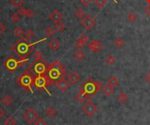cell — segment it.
Here are the masks:
<instances>
[{"instance_id": "1", "label": "cell", "mask_w": 150, "mask_h": 125, "mask_svg": "<svg viewBox=\"0 0 150 125\" xmlns=\"http://www.w3.org/2000/svg\"><path fill=\"white\" fill-rule=\"evenodd\" d=\"M47 39V38H43L38 41H35V42H30L29 39H26L24 36L19 38L16 42L12 45V51L18 56V58L21 57H27L33 50H34V47L42 42V41H45Z\"/></svg>"}, {"instance_id": "2", "label": "cell", "mask_w": 150, "mask_h": 125, "mask_svg": "<svg viewBox=\"0 0 150 125\" xmlns=\"http://www.w3.org/2000/svg\"><path fill=\"white\" fill-rule=\"evenodd\" d=\"M103 88V83L99 80H93L89 77L84 82L79 86V92L82 93L87 99L94 96Z\"/></svg>"}, {"instance_id": "3", "label": "cell", "mask_w": 150, "mask_h": 125, "mask_svg": "<svg viewBox=\"0 0 150 125\" xmlns=\"http://www.w3.org/2000/svg\"><path fill=\"white\" fill-rule=\"evenodd\" d=\"M47 74L55 81L59 80L61 77H65L67 74L66 68L64 67V65L59 60L54 61L51 65L48 66V72Z\"/></svg>"}, {"instance_id": "4", "label": "cell", "mask_w": 150, "mask_h": 125, "mask_svg": "<svg viewBox=\"0 0 150 125\" xmlns=\"http://www.w3.org/2000/svg\"><path fill=\"white\" fill-rule=\"evenodd\" d=\"M33 80H34V77L30 74L28 70H26L23 74H21L16 79V82L19 87H21L24 90L29 91L31 93H33Z\"/></svg>"}, {"instance_id": "5", "label": "cell", "mask_w": 150, "mask_h": 125, "mask_svg": "<svg viewBox=\"0 0 150 125\" xmlns=\"http://www.w3.org/2000/svg\"><path fill=\"white\" fill-rule=\"evenodd\" d=\"M54 85H55L54 80L47 74L34 77L33 86L39 90H45L49 95H51V93L48 90V87Z\"/></svg>"}, {"instance_id": "6", "label": "cell", "mask_w": 150, "mask_h": 125, "mask_svg": "<svg viewBox=\"0 0 150 125\" xmlns=\"http://www.w3.org/2000/svg\"><path fill=\"white\" fill-rule=\"evenodd\" d=\"M48 68V65L47 63V61H45L44 59L34 60L33 63H31V65L28 67L27 70L30 72V74L33 77H36L39 75L47 74Z\"/></svg>"}, {"instance_id": "7", "label": "cell", "mask_w": 150, "mask_h": 125, "mask_svg": "<svg viewBox=\"0 0 150 125\" xmlns=\"http://www.w3.org/2000/svg\"><path fill=\"white\" fill-rule=\"evenodd\" d=\"M97 106L91 101H88L87 102H85L82 106V112L89 117H92L93 116H95L97 113Z\"/></svg>"}, {"instance_id": "8", "label": "cell", "mask_w": 150, "mask_h": 125, "mask_svg": "<svg viewBox=\"0 0 150 125\" xmlns=\"http://www.w3.org/2000/svg\"><path fill=\"white\" fill-rule=\"evenodd\" d=\"M81 25L84 27L85 30L90 31L97 25V20L91 15H85V17L81 19Z\"/></svg>"}, {"instance_id": "9", "label": "cell", "mask_w": 150, "mask_h": 125, "mask_svg": "<svg viewBox=\"0 0 150 125\" xmlns=\"http://www.w3.org/2000/svg\"><path fill=\"white\" fill-rule=\"evenodd\" d=\"M4 67L6 68V70H8L10 73H13L15 72L18 68V59H16L13 56H10L9 58L6 59V60L4 63Z\"/></svg>"}, {"instance_id": "10", "label": "cell", "mask_w": 150, "mask_h": 125, "mask_svg": "<svg viewBox=\"0 0 150 125\" xmlns=\"http://www.w3.org/2000/svg\"><path fill=\"white\" fill-rule=\"evenodd\" d=\"M23 117L28 123H34V122L39 118V114L36 110L30 108L24 112Z\"/></svg>"}, {"instance_id": "11", "label": "cell", "mask_w": 150, "mask_h": 125, "mask_svg": "<svg viewBox=\"0 0 150 125\" xmlns=\"http://www.w3.org/2000/svg\"><path fill=\"white\" fill-rule=\"evenodd\" d=\"M55 86L61 91V92H66L70 88V83L68 80H66L64 77L60 78L57 80L55 83Z\"/></svg>"}, {"instance_id": "12", "label": "cell", "mask_w": 150, "mask_h": 125, "mask_svg": "<svg viewBox=\"0 0 150 125\" xmlns=\"http://www.w3.org/2000/svg\"><path fill=\"white\" fill-rule=\"evenodd\" d=\"M88 47L91 52H93L95 53H100L103 50L104 46L98 40H92V41H91V42H89Z\"/></svg>"}, {"instance_id": "13", "label": "cell", "mask_w": 150, "mask_h": 125, "mask_svg": "<svg viewBox=\"0 0 150 125\" xmlns=\"http://www.w3.org/2000/svg\"><path fill=\"white\" fill-rule=\"evenodd\" d=\"M88 41H89V37L87 36V34L82 33V34L80 35L78 39L75 42V47L77 49H82L85 46V44H87Z\"/></svg>"}, {"instance_id": "14", "label": "cell", "mask_w": 150, "mask_h": 125, "mask_svg": "<svg viewBox=\"0 0 150 125\" xmlns=\"http://www.w3.org/2000/svg\"><path fill=\"white\" fill-rule=\"evenodd\" d=\"M63 18V14L57 9H55L50 14H49V18L52 22H54L55 24L60 22L61 20Z\"/></svg>"}, {"instance_id": "15", "label": "cell", "mask_w": 150, "mask_h": 125, "mask_svg": "<svg viewBox=\"0 0 150 125\" xmlns=\"http://www.w3.org/2000/svg\"><path fill=\"white\" fill-rule=\"evenodd\" d=\"M81 76L76 73V72H71L68 75V80L70 81V84H76V83L80 80Z\"/></svg>"}, {"instance_id": "16", "label": "cell", "mask_w": 150, "mask_h": 125, "mask_svg": "<svg viewBox=\"0 0 150 125\" xmlns=\"http://www.w3.org/2000/svg\"><path fill=\"white\" fill-rule=\"evenodd\" d=\"M114 91H115L114 87H112V86H110V85H108V84L105 85L104 87H103V89H102L103 94H104V95H106V96L112 95L114 93Z\"/></svg>"}, {"instance_id": "17", "label": "cell", "mask_w": 150, "mask_h": 125, "mask_svg": "<svg viewBox=\"0 0 150 125\" xmlns=\"http://www.w3.org/2000/svg\"><path fill=\"white\" fill-rule=\"evenodd\" d=\"M1 102L5 106H10L13 102V98L9 95H5L1 98Z\"/></svg>"}, {"instance_id": "18", "label": "cell", "mask_w": 150, "mask_h": 125, "mask_svg": "<svg viewBox=\"0 0 150 125\" xmlns=\"http://www.w3.org/2000/svg\"><path fill=\"white\" fill-rule=\"evenodd\" d=\"M117 99L120 103H125L128 101V99H129V97H128L127 94L125 91H120L117 96Z\"/></svg>"}, {"instance_id": "19", "label": "cell", "mask_w": 150, "mask_h": 125, "mask_svg": "<svg viewBox=\"0 0 150 125\" xmlns=\"http://www.w3.org/2000/svg\"><path fill=\"white\" fill-rule=\"evenodd\" d=\"M107 84L112 86V87H116V86H118L119 84V80L118 77L112 75L108 80H107Z\"/></svg>"}, {"instance_id": "20", "label": "cell", "mask_w": 150, "mask_h": 125, "mask_svg": "<svg viewBox=\"0 0 150 125\" xmlns=\"http://www.w3.org/2000/svg\"><path fill=\"white\" fill-rule=\"evenodd\" d=\"M74 57L76 60H83L85 58H86V54H85V53L82 50V49H78L75 53H74Z\"/></svg>"}, {"instance_id": "21", "label": "cell", "mask_w": 150, "mask_h": 125, "mask_svg": "<svg viewBox=\"0 0 150 125\" xmlns=\"http://www.w3.org/2000/svg\"><path fill=\"white\" fill-rule=\"evenodd\" d=\"M48 47L52 51H56L60 48L61 45L59 43V41L57 39H52L50 42L48 43Z\"/></svg>"}, {"instance_id": "22", "label": "cell", "mask_w": 150, "mask_h": 125, "mask_svg": "<svg viewBox=\"0 0 150 125\" xmlns=\"http://www.w3.org/2000/svg\"><path fill=\"white\" fill-rule=\"evenodd\" d=\"M45 112H46L47 116L49 117V118H53V117H55V116L57 115V110H56L55 108H53V107L48 108V109H46Z\"/></svg>"}, {"instance_id": "23", "label": "cell", "mask_w": 150, "mask_h": 125, "mask_svg": "<svg viewBox=\"0 0 150 125\" xmlns=\"http://www.w3.org/2000/svg\"><path fill=\"white\" fill-rule=\"evenodd\" d=\"M105 63L107 65H109V66H113L116 63V59H115V57L113 55H112V54L108 55V56L106 57V59H105Z\"/></svg>"}, {"instance_id": "24", "label": "cell", "mask_w": 150, "mask_h": 125, "mask_svg": "<svg viewBox=\"0 0 150 125\" xmlns=\"http://www.w3.org/2000/svg\"><path fill=\"white\" fill-rule=\"evenodd\" d=\"M28 62H29V59L27 57H21V58H18V67L20 68L25 67Z\"/></svg>"}, {"instance_id": "25", "label": "cell", "mask_w": 150, "mask_h": 125, "mask_svg": "<svg viewBox=\"0 0 150 125\" xmlns=\"http://www.w3.org/2000/svg\"><path fill=\"white\" fill-rule=\"evenodd\" d=\"M55 31H57L58 32H63L64 31H65V29H66V26H65V25H64L62 22H58V23H56L55 24Z\"/></svg>"}, {"instance_id": "26", "label": "cell", "mask_w": 150, "mask_h": 125, "mask_svg": "<svg viewBox=\"0 0 150 125\" xmlns=\"http://www.w3.org/2000/svg\"><path fill=\"white\" fill-rule=\"evenodd\" d=\"M124 44H125V41H124V39H121V38H118V39H116L113 41V45H114L117 48H121V47L124 46Z\"/></svg>"}, {"instance_id": "27", "label": "cell", "mask_w": 150, "mask_h": 125, "mask_svg": "<svg viewBox=\"0 0 150 125\" xmlns=\"http://www.w3.org/2000/svg\"><path fill=\"white\" fill-rule=\"evenodd\" d=\"M11 4L15 8H19L23 5L24 1L23 0H11Z\"/></svg>"}, {"instance_id": "28", "label": "cell", "mask_w": 150, "mask_h": 125, "mask_svg": "<svg viewBox=\"0 0 150 125\" xmlns=\"http://www.w3.org/2000/svg\"><path fill=\"white\" fill-rule=\"evenodd\" d=\"M138 17L137 15L134 13V12H129L127 15V19H128V21L131 22V23H134L136 20H137Z\"/></svg>"}, {"instance_id": "29", "label": "cell", "mask_w": 150, "mask_h": 125, "mask_svg": "<svg viewBox=\"0 0 150 125\" xmlns=\"http://www.w3.org/2000/svg\"><path fill=\"white\" fill-rule=\"evenodd\" d=\"M75 15L76 18L82 19L83 17H85V15H86V13H85V11L82 9V8H78L76 11H75Z\"/></svg>"}, {"instance_id": "30", "label": "cell", "mask_w": 150, "mask_h": 125, "mask_svg": "<svg viewBox=\"0 0 150 125\" xmlns=\"http://www.w3.org/2000/svg\"><path fill=\"white\" fill-rule=\"evenodd\" d=\"M13 34H14L16 37H18V38H21V37H23V36H24L25 32H24V31H23L22 29H21V28L17 27V28L14 29V31H13Z\"/></svg>"}, {"instance_id": "31", "label": "cell", "mask_w": 150, "mask_h": 125, "mask_svg": "<svg viewBox=\"0 0 150 125\" xmlns=\"http://www.w3.org/2000/svg\"><path fill=\"white\" fill-rule=\"evenodd\" d=\"M75 100H76L79 103H81V104H82L83 102H84V101L86 100V97H85L82 93H80V92H78L77 93V95L75 96Z\"/></svg>"}, {"instance_id": "32", "label": "cell", "mask_w": 150, "mask_h": 125, "mask_svg": "<svg viewBox=\"0 0 150 125\" xmlns=\"http://www.w3.org/2000/svg\"><path fill=\"white\" fill-rule=\"evenodd\" d=\"M45 33H46L47 37L52 38V37H54L55 34V30L54 28H52V27H48V28H47V29L45 30Z\"/></svg>"}, {"instance_id": "33", "label": "cell", "mask_w": 150, "mask_h": 125, "mask_svg": "<svg viewBox=\"0 0 150 125\" xmlns=\"http://www.w3.org/2000/svg\"><path fill=\"white\" fill-rule=\"evenodd\" d=\"M34 36H35V32L33 31V30H27L26 32H25V34H24V37L26 38V39H32L33 38H34Z\"/></svg>"}, {"instance_id": "34", "label": "cell", "mask_w": 150, "mask_h": 125, "mask_svg": "<svg viewBox=\"0 0 150 125\" xmlns=\"http://www.w3.org/2000/svg\"><path fill=\"white\" fill-rule=\"evenodd\" d=\"M4 125H16V120L13 117L9 116L5 120Z\"/></svg>"}, {"instance_id": "35", "label": "cell", "mask_w": 150, "mask_h": 125, "mask_svg": "<svg viewBox=\"0 0 150 125\" xmlns=\"http://www.w3.org/2000/svg\"><path fill=\"white\" fill-rule=\"evenodd\" d=\"M11 20H12V23L17 24L19 21V15L18 13H16V12L12 13V15H11Z\"/></svg>"}, {"instance_id": "36", "label": "cell", "mask_w": 150, "mask_h": 125, "mask_svg": "<svg viewBox=\"0 0 150 125\" xmlns=\"http://www.w3.org/2000/svg\"><path fill=\"white\" fill-rule=\"evenodd\" d=\"M94 3H95V5H97V8L101 9V8H103V7L105 5V4H106V0H95Z\"/></svg>"}, {"instance_id": "37", "label": "cell", "mask_w": 150, "mask_h": 125, "mask_svg": "<svg viewBox=\"0 0 150 125\" xmlns=\"http://www.w3.org/2000/svg\"><path fill=\"white\" fill-rule=\"evenodd\" d=\"M33 57V59L35 60H41V59H43V58H42V53L40 51H35Z\"/></svg>"}, {"instance_id": "38", "label": "cell", "mask_w": 150, "mask_h": 125, "mask_svg": "<svg viewBox=\"0 0 150 125\" xmlns=\"http://www.w3.org/2000/svg\"><path fill=\"white\" fill-rule=\"evenodd\" d=\"M19 16H21V17H24V16H26V13H27V9L26 8H24V7H19L18 8V12H17Z\"/></svg>"}, {"instance_id": "39", "label": "cell", "mask_w": 150, "mask_h": 125, "mask_svg": "<svg viewBox=\"0 0 150 125\" xmlns=\"http://www.w3.org/2000/svg\"><path fill=\"white\" fill-rule=\"evenodd\" d=\"M34 125H48L47 122L44 120V119H42V118H38L35 122H34Z\"/></svg>"}, {"instance_id": "40", "label": "cell", "mask_w": 150, "mask_h": 125, "mask_svg": "<svg viewBox=\"0 0 150 125\" xmlns=\"http://www.w3.org/2000/svg\"><path fill=\"white\" fill-rule=\"evenodd\" d=\"M79 2H80L82 5H84V6H88V5H90L91 4L92 0H79Z\"/></svg>"}, {"instance_id": "41", "label": "cell", "mask_w": 150, "mask_h": 125, "mask_svg": "<svg viewBox=\"0 0 150 125\" xmlns=\"http://www.w3.org/2000/svg\"><path fill=\"white\" fill-rule=\"evenodd\" d=\"M6 30V27L2 23V22H0V35H2Z\"/></svg>"}, {"instance_id": "42", "label": "cell", "mask_w": 150, "mask_h": 125, "mask_svg": "<svg viewBox=\"0 0 150 125\" xmlns=\"http://www.w3.org/2000/svg\"><path fill=\"white\" fill-rule=\"evenodd\" d=\"M33 15H34V12H33V11L32 9H28V10H27L26 16H27V18H32Z\"/></svg>"}, {"instance_id": "43", "label": "cell", "mask_w": 150, "mask_h": 125, "mask_svg": "<svg viewBox=\"0 0 150 125\" xmlns=\"http://www.w3.org/2000/svg\"><path fill=\"white\" fill-rule=\"evenodd\" d=\"M144 12L150 18V5H148L147 7L144 8Z\"/></svg>"}, {"instance_id": "44", "label": "cell", "mask_w": 150, "mask_h": 125, "mask_svg": "<svg viewBox=\"0 0 150 125\" xmlns=\"http://www.w3.org/2000/svg\"><path fill=\"white\" fill-rule=\"evenodd\" d=\"M5 116V112L3 109L0 108V118H3Z\"/></svg>"}, {"instance_id": "45", "label": "cell", "mask_w": 150, "mask_h": 125, "mask_svg": "<svg viewBox=\"0 0 150 125\" xmlns=\"http://www.w3.org/2000/svg\"><path fill=\"white\" fill-rule=\"evenodd\" d=\"M145 79H146V80L149 83L150 82V72L149 73H147L146 75H145Z\"/></svg>"}, {"instance_id": "46", "label": "cell", "mask_w": 150, "mask_h": 125, "mask_svg": "<svg viewBox=\"0 0 150 125\" xmlns=\"http://www.w3.org/2000/svg\"><path fill=\"white\" fill-rule=\"evenodd\" d=\"M146 1H147V3L148 5H150V0H146Z\"/></svg>"}, {"instance_id": "47", "label": "cell", "mask_w": 150, "mask_h": 125, "mask_svg": "<svg viewBox=\"0 0 150 125\" xmlns=\"http://www.w3.org/2000/svg\"><path fill=\"white\" fill-rule=\"evenodd\" d=\"M149 85H150V82H149Z\"/></svg>"}]
</instances>
